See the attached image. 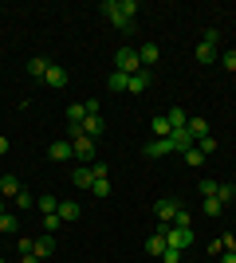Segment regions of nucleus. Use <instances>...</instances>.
Returning <instances> with one entry per match:
<instances>
[{
  "instance_id": "nucleus-35",
  "label": "nucleus",
  "mask_w": 236,
  "mask_h": 263,
  "mask_svg": "<svg viewBox=\"0 0 236 263\" xmlns=\"http://www.w3.org/2000/svg\"><path fill=\"white\" fill-rule=\"evenodd\" d=\"M197 189H201V197H216V181H209V177H205Z\"/></svg>"
},
{
  "instance_id": "nucleus-31",
  "label": "nucleus",
  "mask_w": 236,
  "mask_h": 263,
  "mask_svg": "<svg viewBox=\"0 0 236 263\" xmlns=\"http://www.w3.org/2000/svg\"><path fill=\"white\" fill-rule=\"evenodd\" d=\"M197 149H201L205 157H209V154H216V138H213V134H209V138H201V142H197Z\"/></svg>"
},
{
  "instance_id": "nucleus-43",
  "label": "nucleus",
  "mask_w": 236,
  "mask_h": 263,
  "mask_svg": "<svg viewBox=\"0 0 236 263\" xmlns=\"http://www.w3.org/2000/svg\"><path fill=\"white\" fill-rule=\"evenodd\" d=\"M0 263H4V259H0Z\"/></svg>"
},
{
  "instance_id": "nucleus-22",
  "label": "nucleus",
  "mask_w": 236,
  "mask_h": 263,
  "mask_svg": "<svg viewBox=\"0 0 236 263\" xmlns=\"http://www.w3.org/2000/svg\"><path fill=\"white\" fill-rule=\"evenodd\" d=\"M59 220H63V224L79 220V204H75V200H59Z\"/></svg>"
},
{
  "instance_id": "nucleus-27",
  "label": "nucleus",
  "mask_w": 236,
  "mask_h": 263,
  "mask_svg": "<svg viewBox=\"0 0 236 263\" xmlns=\"http://www.w3.org/2000/svg\"><path fill=\"white\" fill-rule=\"evenodd\" d=\"M221 209H225V204H221L216 197H205V204H201V212H205V216H221Z\"/></svg>"
},
{
  "instance_id": "nucleus-39",
  "label": "nucleus",
  "mask_w": 236,
  "mask_h": 263,
  "mask_svg": "<svg viewBox=\"0 0 236 263\" xmlns=\"http://www.w3.org/2000/svg\"><path fill=\"white\" fill-rule=\"evenodd\" d=\"M221 263H236V252H221Z\"/></svg>"
},
{
  "instance_id": "nucleus-33",
  "label": "nucleus",
  "mask_w": 236,
  "mask_h": 263,
  "mask_svg": "<svg viewBox=\"0 0 236 263\" xmlns=\"http://www.w3.org/2000/svg\"><path fill=\"white\" fill-rule=\"evenodd\" d=\"M90 169H95V181H111V165L95 161V165H90Z\"/></svg>"
},
{
  "instance_id": "nucleus-41",
  "label": "nucleus",
  "mask_w": 236,
  "mask_h": 263,
  "mask_svg": "<svg viewBox=\"0 0 236 263\" xmlns=\"http://www.w3.org/2000/svg\"><path fill=\"white\" fill-rule=\"evenodd\" d=\"M8 154V138H0V157Z\"/></svg>"
},
{
  "instance_id": "nucleus-23",
  "label": "nucleus",
  "mask_w": 236,
  "mask_h": 263,
  "mask_svg": "<svg viewBox=\"0 0 236 263\" xmlns=\"http://www.w3.org/2000/svg\"><path fill=\"white\" fill-rule=\"evenodd\" d=\"M106 87H111V90H114V95H122V90H126V87H130V75H122V71H114V75H111V79H106Z\"/></svg>"
},
{
  "instance_id": "nucleus-16",
  "label": "nucleus",
  "mask_w": 236,
  "mask_h": 263,
  "mask_svg": "<svg viewBox=\"0 0 236 263\" xmlns=\"http://www.w3.org/2000/svg\"><path fill=\"white\" fill-rule=\"evenodd\" d=\"M166 118H169V130H185V126H189V114H185V106H169V110H166Z\"/></svg>"
},
{
  "instance_id": "nucleus-5",
  "label": "nucleus",
  "mask_w": 236,
  "mask_h": 263,
  "mask_svg": "<svg viewBox=\"0 0 236 263\" xmlns=\"http://www.w3.org/2000/svg\"><path fill=\"white\" fill-rule=\"evenodd\" d=\"M166 243L177 248V252H185V248L193 243V228H166Z\"/></svg>"
},
{
  "instance_id": "nucleus-9",
  "label": "nucleus",
  "mask_w": 236,
  "mask_h": 263,
  "mask_svg": "<svg viewBox=\"0 0 236 263\" xmlns=\"http://www.w3.org/2000/svg\"><path fill=\"white\" fill-rule=\"evenodd\" d=\"M47 157H51V161H71V157H75V145L71 142H51L47 145Z\"/></svg>"
},
{
  "instance_id": "nucleus-37",
  "label": "nucleus",
  "mask_w": 236,
  "mask_h": 263,
  "mask_svg": "<svg viewBox=\"0 0 236 263\" xmlns=\"http://www.w3.org/2000/svg\"><path fill=\"white\" fill-rule=\"evenodd\" d=\"M221 67H225V71H236V51H225V55H221Z\"/></svg>"
},
{
  "instance_id": "nucleus-29",
  "label": "nucleus",
  "mask_w": 236,
  "mask_h": 263,
  "mask_svg": "<svg viewBox=\"0 0 236 263\" xmlns=\"http://www.w3.org/2000/svg\"><path fill=\"white\" fill-rule=\"evenodd\" d=\"M216 200H221V204L236 200V185H216Z\"/></svg>"
},
{
  "instance_id": "nucleus-26",
  "label": "nucleus",
  "mask_w": 236,
  "mask_h": 263,
  "mask_svg": "<svg viewBox=\"0 0 236 263\" xmlns=\"http://www.w3.org/2000/svg\"><path fill=\"white\" fill-rule=\"evenodd\" d=\"M20 228V216H16V212H4V216H0V232H16Z\"/></svg>"
},
{
  "instance_id": "nucleus-8",
  "label": "nucleus",
  "mask_w": 236,
  "mask_h": 263,
  "mask_svg": "<svg viewBox=\"0 0 236 263\" xmlns=\"http://www.w3.org/2000/svg\"><path fill=\"white\" fill-rule=\"evenodd\" d=\"M166 154H177L173 138H157V142H150V145H146V157H166Z\"/></svg>"
},
{
  "instance_id": "nucleus-34",
  "label": "nucleus",
  "mask_w": 236,
  "mask_h": 263,
  "mask_svg": "<svg viewBox=\"0 0 236 263\" xmlns=\"http://www.w3.org/2000/svg\"><path fill=\"white\" fill-rule=\"evenodd\" d=\"M90 193H95V197H111V181H95Z\"/></svg>"
},
{
  "instance_id": "nucleus-18",
  "label": "nucleus",
  "mask_w": 236,
  "mask_h": 263,
  "mask_svg": "<svg viewBox=\"0 0 236 263\" xmlns=\"http://www.w3.org/2000/svg\"><path fill=\"white\" fill-rule=\"evenodd\" d=\"M146 87H150V71H146V67H142L138 75H130V87H126V90H130V95H142V90H146Z\"/></svg>"
},
{
  "instance_id": "nucleus-15",
  "label": "nucleus",
  "mask_w": 236,
  "mask_h": 263,
  "mask_svg": "<svg viewBox=\"0 0 236 263\" xmlns=\"http://www.w3.org/2000/svg\"><path fill=\"white\" fill-rule=\"evenodd\" d=\"M138 59H142V67L150 71V67L161 59V47H157V44H142V47H138Z\"/></svg>"
},
{
  "instance_id": "nucleus-38",
  "label": "nucleus",
  "mask_w": 236,
  "mask_h": 263,
  "mask_svg": "<svg viewBox=\"0 0 236 263\" xmlns=\"http://www.w3.org/2000/svg\"><path fill=\"white\" fill-rule=\"evenodd\" d=\"M161 263H181V252H177V248H166V255H161Z\"/></svg>"
},
{
  "instance_id": "nucleus-32",
  "label": "nucleus",
  "mask_w": 236,
  "mask_h": 263,
  "mask_svg": "<svg viewBox=\"0 0 236 263\" xmlns=\"http://www.w3.org/2000/svg\"><path fill=\"white\" fill-rule=\"evenodd\" d=\"M59 224H63V220H59V212H51V216H44V232H51V236H56V232H59Z\"/></svg>"
},
{
  "instance_id": "nucleus-20",
  "label": "nucleus",
  "mask_w": 236,
  "mask_h": 263,
  "mask_svg": "<svg viewBox=\"0 0 236 263\" xmlns=\"http://www.w3.org/2000/svg\"><path fill=\"white\" fill-rule=\"evenodd\" d=\"M35 209L44 212V216H51V212H59V200L51 193H44V197H35Z\"/></svg>"
},
{
  "instance_id": "nucleus-28",
  "label": "nucleus",
  "mask_w": 236,
  "mask_h": 263,
  "mask_svg": "<svg viewBox=\"0 0 236 263\" xmlns=\"http://www.w3.org/2000/svg\"><path fill=\"white\" fill-rule=\"evenodd\" d=\"M181 157H185V165H193V169H197V165H205V154L197 149V145H193V149H185Z\"/></svg>"
},
{
  "instance_id": "nucleus-19",
  "label": "nucleus",
  "mask_w": 236,
  "mask_h": 263,
  "mask_svg": "<svg viewBox=\"0 0 236 263\" xmlns=\"http://www.w3.org/2000/svg\"><path fill=\"white\" fill-rule=\"evenodd\" d=\"M83 118H87V102H71L67 106V126H83Z\"/></svg>"
},
{
  "instance_id": "nucleus-6",
  "label": "nucleus",
  "mask_w": 236,
  "mask_h": 263,
  "mask_svg": "<svg viewBox=\"0 0 236 263\" xmlns=\"http://www.w3.org/2000/svg\"><path fill=\"white\" fill-rule=\"evenodd\" d=\"M102 12H106V20L118 28V32H134V20H126V16H118V8H114V0H102Z\"/></svg>"
},
{
  "instance_id": "nucleus-1",
  "label": "nucleus",
  "mask_w": 236,
  "mask_h": 263,
  "mask_svg": "<svg viewBox=\"0 0 236 263\" xmlns=\"http://www.w3.org/2000/svg\"><path fill=\"white\" fill-rule=\"evenodd\" d=\"M114 71H122V75H138V71H142L138 47H118V55H114Z\"/></svg>"
},
{
  "instance_id": "nucleus-40",
  "label": "nucleus",
  "mask_w": 236,
  "mask_h": 263,
  "mask_svg": "<svg viewBox=\"0 0 236 263\" xmlns=\"http://www.w3.org/2000/svg\"><path fill=\"white\" fill-rule=\"evenodd\" d=\"M20 263H44V259H35V255H20Z\"/></svg>"
},
{
  "instance_id": "nucleus-7",
  "label": "nucleus",
  "mask_w": 236,
  "mask_h": 263,
  "mask_svg": "<svg viewBox=\"0 0 236 263\" xmlns=\"http://www.w3.org/2000/svg\"><path fill=\"white\" fill-rule=\"evenodd\" d=\"M44 83H47L51 90H63V87H67V71H63L59 63H51V67L44 71Z\"/></svg>"
},
{
  "instance_id": "nucleus-42",
  "label": "nucleus",
  "mask_w": 236,
  "mask_h": 263,
  "mask_svg": "<svg viewBox=\"0 0 236 263\" xmlns=\"http://www.w3.org/2000/svg\"><path fill=\"white\" fill-rule=\"evenodd\" d=\"M0 216H4V197H0Z\"/></svg>"
},
{
  "instance_id": "nucleus-14",
  "label": "nucleus",
  "mask_w": 236,
  "mask_h": 263,
  "mask_svg": "<svg viewBox=\"0 0 236 263\" xmlns=\"http://www.w3.org/2000/svg\"><path fill=\"white\" fill-rule=\"evenodd\" d=\"M51 252H56V236L44 232V236L35 240V259H51Z\"/></svg>"
},
{
  "instance_id": "nucleus-11",
  "label": "nucleus",
  "mask_w": 236,
  "mask_h": 263,
  "mask_svg": "<svg viewBox=\"0 0 236 263\" xmlns=\"http://www.w3.org/2000/svg\"><path fill=\"white\" fill-rule=\"evenodd\" d=\"M20 189L24 185H20V177H16V173H4V177H0V197H4V200H12Z\"/></svg>"
},
{
  "instance_id": "nucleus-4",
  "label": "nucleus",
  "mask_w": 236,
  "mask_h": 263,
  "mask_svg": "<svg viewBox=\"0 0 236 263\" xmlns=\"http://www.w3.org/2000/svg\"><path fill=\"white\" fill-rule=\"evenodd\" d=\"M154 212H157V228H169V224L177 220V212H181V200L166 197V200H157V204H154Z\"/></svg>"
},
{
  "instance_id": "nucleus-25",
  "label": "nucleus",
  "mask_w": 236,
  "mask_h": 263,
  "mask_svg": "<svg viewBox=\"0 0 236 263\" xmlns=\"http://www.w3.org/2000/svg\"><path fill=\"white\" fill-rule=\"evenodd\" d=\"M12 204H16V209H24V212H28V209H32V204H35V197H32V193H28V185H24L20 193L12 197Z\"/></svg>"
},
{
  "instance_id": "nucleus-13",
  "label": "nucleus",
  "mask_w": 236,
  "mask_h": 263,
  "mask_svg": "<svg viewBox=\"0 0 236 263\" xmlns=\"http://www.w3.org/2000/svg\"><path fill=\"white\" fill-rule=\"evenodd\" d=\"M102 130H106L102 114H87V118H83V134H87V138H102Z\"/></svg>"
},
{
  "instance_id": "nucleus-30",
  "label": "nucleus",
  "mask_w": 236,
  "mask_h": 263,
  "mask_svg": "<svg viewBox=\"0 0 236 263\" xmlns=\"http://www.w3.org/2000/svg\"><path fill=\"white\" fill-rule=\"evenodd\" d=\"M169 228H193V216H189V209H181V212H177V220H173Z\"/></svg>"
},
{
  "instance_id": "nucleus-3",
  "label": "nucleus",
  "mask_w": 236,
  "mask_h": 263,
  "mask_svg": "<svg viewBox=\"0 0 236 263\" xmlns=\"http://www.w3.org/2000/svg\"><path fill=\"white\" fill-rule=\"evenodd\" d=\"M216 44H221V32H216V28H209V32H205V40L201 44H197V63H213L216 59Z\"/></svg>"
},
{
  "instance_id": "nucleus-21",
  "label": "nucleus",
  "mask_w": 236,
  "mask_h": 263,
  "mask_svg": "<svg viewBox=\"0 0 236 263\" xmlns=\"http://www.w3.org/2000/svg\"><path fill=\"white\" fill-rule=\"evenodd\" d=\"M150 130H154V142H157V138H169V134H173V130H169V118H166V114H157V118L150 122Z\"/></svg>"
},
{
  "instance_id": "nucleus-2",
  "label": "nucleus",
  "mask_w": 236,
  "mask_h": 263,
  "mask_svg": "<svg viewBox=\"0 0 236 263\" xmlns=\"http://www.w3.org/2000/svg\"><path fill=\"white\" fill-rule=\"evenodd\" d=\"M71 145H75V157L83 165H95V138H87L83 126H79V134H71Z\"/></svg>"
},
{
  "instance_id": "nucleus-36",
  "label": "nucleus",
  "mask_w": 236,
  "mask_h": 263,
  "mask_svg": "<svg viewBox=\"0 0 236 263\" xmlns=\"http://www.w3.org/2000/svg\"><path fill=\"white\" fill-rule=\"evenodd\" d=\"M20 255H35V240H32V236H24V240H20Z\"/></svg>"
},
{
  "instance_id": "nucleus-10",
  "label": "nucleus",
  "mask_w": 236,
  "mask_h": 263,
  "mask_svg": "<svg viewBox=\"0 0 236 263\" xmlns=\"http://www.w3.org/2000/svg\"><path fill=\"white\" fill-rule=\"evenodd\" d=\"M71 185H75V189H87V193H90V185H95V169H90V165H79L75 173H71Z\"/></svg>"
},
{
  "instance_id": "nucleus-17",
  "label": "nucleus",
  "mask_w": 236,
  "mask_h": 263,
  "mask_svg": "<svg viewBox=\"0 0 236 263\" xmlns=\"http://www.w3.org/2000/svg\"><path fill=\"white\" fill-rule=\"evenodd\" d=\"M47 67H51V63H47L44 55H32V59H28V67H24V71H28V75H32V79H40V83H44V71H47Z\"/></svg>"
},
{
  "instance_id": "nucleus-24",
  "label": "nucleus",
  "mask_w": 236,
  "mask_h": 263,
  "mask_svg": "<svg viewBox=\"0 0 236 263\" xmlns=\"http://www.w3.org/2000/svg\"><path fill=\"white\" fill-rule=\"evenodd\" d=\"M189 134H193V142L209 138V122H205V118H189Z\"/></svg>"
},
{
  "instance_id": "nucleus-12",
  "label": "nucleus",
  "mask_w": 236,
  "mask_h": 263,
  "mask_svg": "<svg viewBox=\"0 0 236 263\" xmlns=\"http://www.w3.org/2000/svg\"><path fill=\"white\" fill-rule=\"evenodd\" d=\"M166 248H169V243H166V228H157L154 236H150V240H146V252L161 259V255H166Z\"/></svg>"
}]
</instances>
